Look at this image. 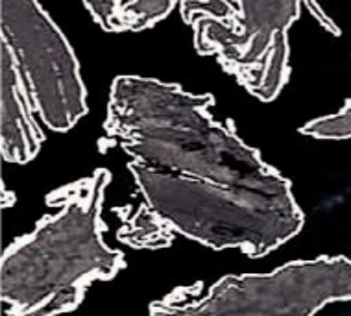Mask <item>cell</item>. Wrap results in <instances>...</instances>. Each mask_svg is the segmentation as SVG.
Wrapping results in <instances>:
<instances>
[{"label":"cell","mask_w":351,"mask_h":316,"mask_svg":"<svg viewBox=\"0 0 351 316\" xmlns=\"http://www.w3.org/2000/svg\"><path fill=\"white\" fill-rule=\"evenodd\" d=\"M213 104V95H193L176 84L119 76L109 93L106 139L152 171L292 195L291 180L265 163L231 122H218Z\"/></svg>","instance_id":"6da1fadb"},{"label":"cell","mask_w":351,"mask_h":316,"mask_svg":"<svg viewBox=\"0 0 351 316\" xmlns=\"http://www.w3.org/2000/svg\"><path fill=\"white\" fill-rule=\"evenodd\" d=\"M108 169L47 196L56 207L30 235L2 256L0 298L15 316H54L74 311L95 281H109L126 267L121 250L104 241L102 206Z\"/></svg>","instance_id":"7a4b0ae2"},{"label":"cell","mask_w":351,"mask_h":316,"mask_svg":"<svg viewBox=\"0 0 351 316\" xmlns=\"http://www.w3.org/2000/svg\"><path fill=\"white\" fill-rule=\"evenodd\" d=\"M128 169L145 206L124 222L119 239L135 248H165L174 231L213 250L263 257L298 235L305 222L294 195L174 176L132 161Z\"/></svg>","instance_id":"3957f363"},{"label":"cell","mask_w":351,"mask_h":316,"mask_svg":"<svg viewBox=\"0 0 351 316\" xmlns=\"http://www.w3.org/2000/svg\"><path fill=\"white\" fill-rule=\"evenodd\" d=\"M303 8L329 34L340 28L316 0H182L180 12L193 28L194 49L215 56L226 73L263 102L279 97L291 76L287 32Z\"/></svg>","instance_id":"277c9868"},{"label":"cell","mask_w":351,"mask_h":316,"mask_svg":"<svg viewBox=\"0 0 351 316\" xmlns=\"http://www.w3.org/2000/svg\"><path fill=\"white\" fill-rule=\"evenodd\" d=\"M331 302H351V261L318 257L272 274L226 276L206 292L200 283L180 287L150 305L152 316L315 315Z\"/></svg>","instance_id":"5b68a950"},{"label":"cell","mask_w":351,"mask_h":316,"mask_svg":"<svg viewBox=\"0 0 351 316\" xmlns=\"http://www.w3.org/2000/svg\"><path fill=\"white\" fill-rule=\"evenodd\" d=\"M2 41L10 47L43 124L69 132L87 115L78 58L37 0H0Z\"/></svg>","instance_id":"8992f818"},{"label":"cell","mask_w":351,"mask_h":316,"mask_svg":"<svg viewBox=\"0 0 351 316\" xmlns=\"http://www.w3.org/2000/svg\"><path fill=\"white\" fill-rule=\"evenodd\" d=\"M32 102L23 74L12 50L2 41L0 50V148L8 163L25 165L41 150L43 130L34 117Z\"/></svg>","instance_id":"52a82bcc"},{"label":"cell","mask_w":351,"mask_h":316,"mask_svg":"<svg viewBox=\"0 0 351 316\" xmlns=\"http://www.w3.org/2000/svg\"><path fill=\"white\" fill-rule=\"evenodd\" d=\"M95 23L108 32H141L170 15L178 0H84Z\"/></svg>","instance_id":"ba28073f"},{"label":"cell","mask_w":351,"mask_h":316,"mask_svg":"<svg viewBox=\"0 0 351 316\" xmlns=\"http://www.w3.org/2000/svg\"><path fill=\"white\" fill-rule=\"evenodd\" d=\"M303 135L315 139H350L351 137V100L333 115L320 117L307 122L302 130Z\"/></svg>","instance_id":"9c48e42d"}]
</instances>
